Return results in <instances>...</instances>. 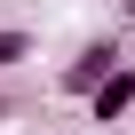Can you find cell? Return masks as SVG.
<instances>
[{
    "instance_id": "3957f363",
    "label": "cell",
    "mask_w": 135,
    "mask_h": 135,
    "mask_svg": "<svg viewBox=\"0 0 135 135\" xmlns=\"http://www.w3.org/2000/svg\"><path fill=\"white\" fill-rule=\"evenodd\" d=\"M24 56H32V32H16V24H0V72H16Z\"/></svg>"
},
{
    "instance_id": "7a4b0ae2",
    "label": "cell",
    "mask_w": 135,
    "mask_h": 135,
    "mask_svg": "<svg viewBox=\"0 0 135 135\" xmlns=\"http://www.w3.org/2000/svg\"><path fill=\"white\" fill-rule=\"evenodd\" d=\"M88 103H95V119H127V111H135V72L119 64V72H111V80H103Z\"/></svg>"
},
{
    "instance_id": "6da1fadb",
    "label": "cell",
    "mask_w": 135,
    "mask_h": 135,
    "mask_svg": "<svg viewBox=\"0 0 135 135\" xmlns=\"http://www.w3.org/2000/svg\"><path fill=\"white\" fill-rule=\"evenodd\" d=\"M111 72H119V48H111V40H88V48L72 56V72H64V88H72V95H95Z\"/></svg>"
},
{
    "instance_id": "277c9868",
    "label": "cell",
    "mask_w": 135,
    "mask_h": 135,
    "mask_svg": "<svg viewBox=\"0 0 135 135\" xmlns=\"http://www.w3.org/2000/svg\"><path fill=\"white\" fill-rule=\"evenodd\" d=\"M127 16H135V0H127Z\"/></svg>"
}]
</instances>
